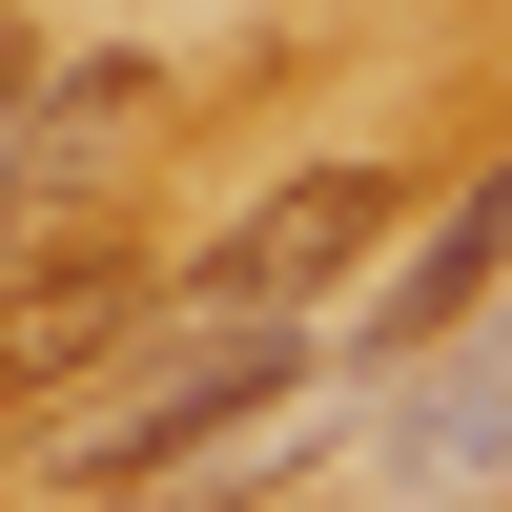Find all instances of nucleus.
<instances>
[{"mask_svg":"<svg viewBox=\"0 0 512 512\" xmlns=\"http://www.w3.org/2000/svg\"><path fill=\"white\" fill-rule=\"evenodd\" d=\"M267 410H308V328H267V308H185L164 349H103L62 390V472L82 492H164V472H226Z\"/></svg>","mask_w":512,"mask_h":512,"instance_id":"1","label":"nucleus"},{"mask_svg":"<svg viewBox=\"0 0 512 512\" xmlns=\"http://www.w3.org/2000/svg\"><path fill=\"white\" fill-rule=\"evenodd\" d=\"M390 226H410V185H390V164H308V185H267V205H246V226L185 267V308H267V328H308V308H328V287H349Z\"/></svg>","mask_w":512,"mask_h":512,"instance_id":"2","label":"nucleus"},{"mask_svg":"<svg viewBox=\"0 0 512 512\" xmlns=\"http://www.w3.org/2000/svg\"><path fill=\"white\" fill-rule=\"evenodd\" d=\"M431 390H410V431L369 451V512H472V492H512V308H472V328H431Z\"/></svg>","mask_w":512,"mask_h":512,"instance_id":"3","label":"nucleus"},{"mask_svg":"<svg viewBox=\"0 0 512 512\" xmlns=\"http://www.w3.org/2000/svg\"><path fill=\"white\" fill-rule=\"evenodd\" d=\"M123 308H144V267H123L103 226H62V246H41V287L0 267V431H21V410H62L82 369L123 349Z\"/></svg>","mask_w":512,"mask_h":512,"instance_id":"4","label":"nucleus"},{"mask_svg":"<svg viewBox=\"0 0 512 512\" xmlns=\"http://www.w3.org/2000/svg\"><path fill=\"white\" fill-rule=\"evenodd\" d=\"M492 287H512V164H472V185H451V205H431V246H410V267H390V287H369V349H390V369H410V349H431V328H472V308H492Z\"/></svg>","mask_w":512,"mask_h":512,"instance_id":"5","label":"nucleus"}]
</instances>
